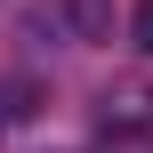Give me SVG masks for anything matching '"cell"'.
<instances>
[{
    "label": "cell",
    "instance_id": "cell-2",
    "mask_svg": "<svg viewBox=\"0 0 153 153\" xmlns=\"http://www.w3.org/2000/svg\"><path fill=\"white\" fill-rule=\"evenodd\" d=\"M73 24H81L89 40H105V0H73Z\"/></svg>",
    "mask_w": 153,
    "mask_h": 153
},
{
    "label": "cell",
    "instance_id": "cell-3",
    "mask_svg": "<svg viewBox=\"0 0 153 153\" xmlns=\"http://www.w3.org/2000/svg\"><path fill=\"white\" fill-rule=\"evenodd\" d=\"M129 32H137V48L153 56V0H137V16H129Z\"/></svg>",
    "mask_w": 153,
    "mask_h": 153
},
{
    "label": "cell",
    "instance_id": "cell-1",
    "mask_svg": "<svg viewBox=\"0 0 153 153\" xmlns=\"http://www.w3.org/2000/svg\"><path fill=\"white\" fill-rule=\"evenodd\" d=\"M153 121V89L145 81H121V89H105V129L121 137V129H145Z\"/></svg>",
    "mask_w": 153,
    "mask_h": 153
}]
</instances>
